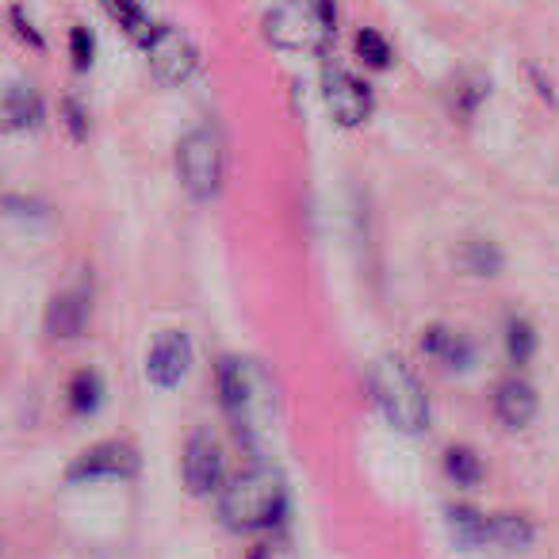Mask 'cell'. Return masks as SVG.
I'll list each match as a JSON object with an SVG mask.
<instances>
[{
	"label": "cell",
	"mask_w": 559,
	"mask_h": 559,
	"mask_svg": "<svg viewBox=\"0 0 559 559\" xmlns=\"http://www.w3.org/2000/svg\"><path fill=\"white\" fill-rule=\"evenodd\" d=\"M218 399H223V411L241 449H261L276 418V399H272L264 368L246 357H223L218 360Z\"/></svg>",
	"instance_id": "cell-1"
},
{
	"label": "cell",
	"mask_w": 559,
	"mask_h": 559,
	"mask_svg": "<svg viewBox=\"0 0 559 559\" xmlns=\"http://www.w3.org/2000/svg\"><path fill=\"white\" fill-rule=\"evenodd\" d=\"M288 506V483L276 467H249L234 475L218 495V521L234 533H264Z\"/></svg>",
	"instance_id": "cell-2"
},
{
	"label": "cell",
	"mask_w": 559,
	"mask_h": 559,
	"mask_svg": "<svg viewBox=\"0 0 559 559\" xmlns=\"http://www.w3.org/2000/svg\"><path fill=\"white\" fill-rule=\"evenodd\" d=\"M334 32V0H280L276 9L264 16V39L276 50H296V55L326 50Z\"/></svg>",
	"instance_id": "cell-3"
},
{
	"label": "cell",
	"mask_w": 559,
	"mask_h": 559,
	"mask_svg": "<svg viewBox=\"0 0 559 559\" xmlns=\"http://www.w3.org/2000/svg\"><path fill=\"white\" fill-rule=\"evenodd\" d=\"M368 388H372L376 406L383 411V418L403 433H426L429 426V399L421 391V383L414 380V372L399 357H380L368 368Z\"/></svg>",
	"instance_id": "cell-4"
},
{
	"label": "cell",
	"mask_w": 559,
	"mask_h": 559,
	"mask_svg": "<svg viewBox=\"0 0 559 559\" xmlns=\"http://www.w3.org/2000/svg\"><path fill=\"white\" fill-rule=\"evenodd\" d=\"M177 173L192 200H215L223 188V142H218V134L207 127L188 131L177 146Z\"/></svg>",
	"instance_id": "cell-5"
},
{
	"label": "cell",
	"mask_w": 559,
	"mask_h": 559,
	"mask_svg": "<svg viewBox=\"0 0 559 559\" xmlns=\"http://www.w3.org/2000/svg\"><path fill=\"white\" fill-rule=\"evenodd\" d=\"M88 314H93V284L88 276H81L50 296L47 311H43V330L50 342H78L88 330Z\"/></svg>",
	"instance_id": "cell-6"
},
{
	"label": "cell",
	"mask_w": 559,
	"mask_h": 559,
	"mask_svg": "<svg viewBox=\"0 0 559 559\" xmlns=\"http://www.w3.org/2000/svg\"><path fill=\"white\" fill-rule=\"evenodd\" d=\"M142 47H146L150 70H154V78L162 81V85H185V81L195 73V66H200L195 47L188 43L185 32H177V27L154 24V35H150Z\"/></svg>",
	"instance_id": "cell-7"
},
{
	"label": "cell",
	"mask_w": 559,
	"mask_h": 559,
	"mask_svg": "<svg viewBox=\"0 0 559 559\" xmlns=\"http://www.w3.org/2000/svg\"><path fill=\"white\" fill-rule=\"evenodd\" d=\"M180 475H185L188 495L207 498L223 487V444L211 429H195L180 456Z\"/></svg>",
	"instance_id": "cell-8"
},
{
	"label": "cell",
	"mask_w": 559,
	"mask_h": 559,
	"mask_svg": "<svg viewBox=\"0 0 559 559\" xmlns=\"http://www.w3.org/2000/svg\"><path fill=\"white\" fill-rule=\"evenodd\" d=\"M139 475V452L127 441H100L70 460L66 479L70 483H100V479H131Z\"/></svg>",
	"instance_id": "cell-9"
},
{
	"label": "cell",
	"mask_w": 559,
	"mask_h": 559,
	"mask_svg": "<svg viewBox=\"0 0 559 559\" xmlns=\"http://www.w3.org/2000/svg\"><path fill=\"white\" fill-rule=\"evenodd\" d=\"M322 96H326L330 116L342 127H360L372 116V88L360 78H353V73L334 70V66L322 73Z\"/></svg>",
	"instance_id": "cell-10"
},
{
	"label": "cell",
	"mask_w": 559,
	"mask_h": 559,
	"mask_svg": "<svg viewBox=\"0 0 559 559\" xmlns=\"http://www.w3.org/2000/svg\"><path fill=\"white\" fill-rule=\"evenodd\" d=\"M192 368V342L180 330H165L146 353V376L154 388H177Z\"/></svg>",
	"instance_id": "cell-11"
},
{
	"label": "cell",
	"mask_w": 559,
	"mask_h": 559,
	"mask_svg": "<svg viewBox=\"0 0 559 559\" xmlns=\"http://www.w3.org/2000/svg\"><path fill=\"white\" fill-rule=\"evenodd\" d=\"M47 119V104H43L39 88L32 85H12L0 96V134H32Z\"/></svg>",
	"instance_id": "cell-12"
},
{
	"label": "cell",
	"mask_w": 559,
	"mask_h": 559,
	"mask_svg": "<svg viewBox=\"0 0 559 559\" xmlns=\"http://www.w3.org/2000/svg\"><path fill=\"white\" fill-rule=\"evenodd\" d=\"M421 349L441 368H452V372H464L475 360V345L464 334H456L452 326H429L426 337H421Z\"/></svg>",
	"instance_id": "cell-13"
},
{
	"label": "cell",
	"mask_w": 559,
	"mask_h": 559,
	"mask_svg": "<svg viewBox=\"0 0 559 559\" xmlns=\"http://www.w3.org/2000/svg\"><path fill=\"white\" fill-rule=\"evenodd\" d=\"M495 414H498V421L510 429L528 426L536 414V391L528 388L525 380H506L502 388L495 391Z\"/></svg>",
	"instance_id": "cell-14"
},
{
	"label": "cell",
	"mask_w": 559,
	"mask_h": 559,
	"mask_svg": "<svg viewBox=\"0 0 559 559\" xmlns=\"http://www.w3.org/2000/svg\"><path fill=\"white\" fill-rule=\"evenodd\" d=\"M456 264L472 276H495L502 269V249L487 238H472L456 249Z\"/></svg>",
	"instance_id": "cell-15"
},
{
	"label": "cell",
	"mask_w": 559,
	"mask_h": 559,
	"mask_svg": "<svg viewBox=\"0 0 559 559\" xmlns=\"http://www.w3.org/2000/svg\"><path fill=\"white\" fill-rule=\"evenodd\" d=\"M66 403H70V411L78 414V418L96 414V411H100V403H104V380L93 372V368L78 372L70 380V391H66Z\"/></svg>",
	"instance_id": "cell-16"
},
{
	"label": "cell",
	"mask_w": 559,
	"mask_h": 559,
	"mask_svg": "<svg viewBox=\"0 0 559 559\" xmlns=\"http://www.w3.org/2000/svg\"><path fill=\"white\" fill-rule=\"evenodd\" d=\"M100 4H104V12L123 27V35H131L139 47L154 35V24H150L146 9H142L139 0H100Z\"/></svg>",
	"instance_id": "cell-17"
},
{
	"label": "cell",
	"mask_w": 559,
	"mask_h": 559,
	"mask_svg": "<svg viewBox=\"0 0 559 559\" xmlns=\"http://www.w3.org/2000/svg\"><path fill=\"white\" fill-rule=\"evenodd\" d=\"M536 536L533 521L521 518V513H502V518L487 521V540L502 544V548H528Z\"/></svg>",
	"instance_id": "cell-18"
},
{
	"label": "cell",
	"mask_w": 559,
	"mask_h": 559,
	"mask_svg": "<svg viewBox=\"0 0 559 559\" xmlns=\"http://www.w3.org/2000/svg\"><path fill=\"white\" fill-rule=\"evenodd\" d=\"M444 472L460 487H475L483 479V460L467 444H452V449H444Z\"/></svg>",
	"instance_id": "cell-19"
},
{
	"label": "cell",
	"mask_w": 559,
	"mask_h": 559,
	"mask_svg": "<svg viewBox=\"0 0 559 559\" xmlns=\"http://www.w3.org/2000/svg\"><path fill=\"white\" fill-rule=\"evenodd\" d=\"M487 513H479L475 506H452L449 510V525L456 533L460 544H483L487 540Z\"/></svg>",
	"instance_id": "cell-20"
},
{
	"label": "cell",
	"mask_w": 559,
	"mask_h": 559,
	"mask_svg": "<svg viewBox=\"0 0 559 559\" xmlns=\"http://www.w3.org/2000/svg\"><path fill=\"white\" fill-rule=\"evenodd\" d=\"M506 349H510V360H513V365H525V360L536 353V334H533V326H528L525 319H518V314H513V319L506 322Z\"/></svg>",
	"instance_id": "cell-21"
},
{
	"label": "cell",
	"mask_w": 559,
	"mask_h": 559,
	"mask_svg": "<svg viewBox=\"0 0 559 559\" xmlns=\"http://www.w3.org/2000/svg\"><path fill=\"white\" fill-rule=\"evenodd\" d=\"M353 47H357V58L365 66H372V70H388L391 66V47H388V39H383L380 32H357V43H353Z\"/></svg>",
	"instance_id": "cell-22"
},
{
	"label": "cell",
	"mask_w": 559,
	"mask_h": 559,
	"mask_svg": "<svg viewBox=\"0 0 559 559\" xmlns=\"http://www.w3.org/2000/svg\"><path fill=\"white\" fill-rule=\"evenodd\" d=\"M70 58H73V70L78 73H88L93 70V58H96V39L85 24H73L70 32Z\"/></svg>",
	"instance_id": "cell-23"
},
{
	"label": "cell",
	"mask_w": 559,
	"mask_h": 559,
	"mask_svg": "<svg viewBox=\"0 0 559 559\" xmlns=\"http://www.w3.org/2000/svg\"><path fill=\"white\" fill-rule=\"evenodd\" d=\"M9 24H12V32H16L20 43H27L32 50H47V39H43V32L32 24V16H27L20 4H12V9H9Z\"/></svg>",
	"instance_id": "cell-24"
},
{
	"label": "cell",
	"mask_w": 559,
	"mask_h": 559,
	"mask_svg": "<svg viewBox=\"0 0 559 559\" xmlns=\"http://www.w3.org/2000/svg\"><path fill=\"white\" fill-rule=\"evenodd\" d=\"M62 123H66V131H70L78 142L88 139V111L81 108L78 96H66V100H62Z\"/></svg>",
	"instance_id": "cell-25"
},
{
	"label": "cell",
	"mask_w": 559,
	"mask_h": 559,
	"mask_svg": "<svg viewBox=\"0 0 559 559\" xmlns=\"http://www.w3.org/2000/svg\"><path fill=\"white\" fill-rule=\"evenodd\" d=\"M249 559H269V548H257V551H249Z\"/></svg>",
	"instance_id": "cell-26"
}]
</instances>
